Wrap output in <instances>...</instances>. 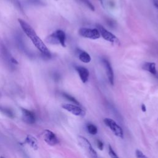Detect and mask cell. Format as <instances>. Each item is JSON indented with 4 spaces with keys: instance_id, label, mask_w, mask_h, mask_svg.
<instances>
[{
    "instance_id": "6",
    "label": "cell",
    "mask_w": 158,
    "mask_h": 158,
    "mask_svg": "<svg viewBox=\"0 0 158 158\" xmlns=\"http://www.w3.org/2000/svg\"><path fill=\"white\" fill-rule=\"evenodd\" d=\"M96 27H97V29L98 30V31L100 33V35L105 40H106L107 41H109L110 43H117L119 42L117 38L114 34H112L111 32L107 30H106L101 25L97 24Z\"/></svg>"
},
{
    "instance_id": "7",
    "label": "cell",
    "mask_w": 158,
    "mask_h": 158,
    "mask_svg": "<svg viewBox=\"0 0 158 158\" xmlns=\"http://www.w3.org/2000/svg\"><path fill=\"white\" fill-rule=\"evenodd\" d=\"M62 107L70 112L73 115L80 117H84L86 114L85 111L80 106L73 104H63Z\"/></svg>"
},
{
    "instance_id": "17",
    "label": "cell",
    "mask_w": 158,
    "mask_h": 158,
    "mask_svg": "<svg viewBox=\"0 0 158 158\" xmlns=\"http://www.w3.org/2000/svg\"><path fill=\"white\" fill-rule=\"evenodd\" d=\"M86 128H87L88 133L91 135H94L98 133L97 127L93 123H88L86 125Z\"/></svg>"
},
{
    "instance_id": "12",
    "label": "cell",
    "mask_w": 158,
    "mask_h": 158,
    "mask_svg": "<svg viewBox=\"0 0 158 158\" xmlns=\"http://www.w3.org/2000/svg\"><path fill=\"white\" fill-rule=\"evenodd\" d=\"M75 69L78 72L81 81L84 83H86L89 78V70L86 68L82 66H76Z\"/></svg>"
},
{
    "instance_id": "13",
    "label": "cell",
    "mask_w": 158,
    "mask_h": 158,
    "mask_svg": "<svg viewBox=\"0 0 158 158\" xmlns=\"http://www.w3.org/2000/svg\"><path fill=\"white\" fill-rule=\"evenodd\" d=\"M25 143L30 146L33 149L37 150L39 148L38 141L35 137L31 135H28L25 139Z\"/></svg>"
},
{
    "instance_id": "5",
    "label": "cell",
    "mask_w": 158,
    "mask_h": 158,
    "mask_svg": "<svg viewBox=\"0 0 158 158\" xmlns=\"http://www.w3.org/2000/svg\"><path fill=\"white\" fill-rule=\"evenodd\" d=\"M80 36L91 40H96L101 37L100 33L97 28H81L78 30Z\"/></svg>"
},
{
    "instance_id": "1",
    "label": "cell",
    "mask_w": 158,
    "mask_h": 158,
    "mask_svg": "<svg viewBox=\"0 0 158 158\" xmlns=\"http://www.w3.org/2000/svg\"><path fill=\"white\" fill-rule=\"evenodd\" d=\"M19 23L25 35L30 39L33 44L41 52L42 56L45 59H50L51 57V54L50 51L46 47V44L41 40V39L38 36L34 29L25 20L19 19Z\"/></svg>"
},
{
    "instance_id": "16",
    "label": "cell",
    "mask_w": 158,
    "mask_h": 158,
    "mask_svg": "<svg viewBox=\"0 0 158 158\" xmlns=\"http://www.w3.org/2000/svg\"><path fill=\"white\" fill-rule=\"evenodd\" d=\"M0 111L6 116H7L9 118H14L15 117V114L14 111L9 107H3L0 106Z\"/></svg>"
},
{
    "instance_id": "25",
    "label": "cell",
    "mask_w": 158,
    "mask_h": 158,
    "mask_svg": "<svg viewBox=\"0 0 158 158\" xmlns=\"http://www.w3.org/2000/svg\"><path fill=\"white\" fill-rule=\"evenodd\" d=\"M156 78H158V72H157V74L154 76Z\"/></svg>"
},
{
    "instance_id": "8",
    "label": "cell",
    "mask_w": 158,
    "mask_h": 158,
    "mask_svg": "<svg viewBox=\"0 0 158 158\" xmlns=\"http://www.w3.org/2000/svg\"><path fill=\"white\" fill-rule=\"evenodd\" d=\"M44 141L49 146H54L59 143V140L56 134L49 130H45L43 133Z\"/></svg>"
},
{
    "instance_id": "4",
    "label": "cell",
    "mask_w": 158,
    "mask_h": 158,
    "mask_svg": "<svg viewBox=\"0 0 158 158\" xmlns=\"http://www.w3.org/2000/svg\"><path fill=\"white\" fill-rule=\"evenodd\" d=\"M104 123L110 128L116 136L120 138H123V131L122 127H120L114 120L110 118H105L104 119Z\"/></svg>"
},
{
    "instance_id": "18",
    "label": "cell",
    "mask_w": 158,
    "mask_h": 158,
    "mask_svg": "<svg viewBox=\"0 0 158 158\" xmlns=\"http://www.w3.org/2000/svg\"><path fill=\"white\" fill-rule=\"evenodd\" d=\"M62 96H63V97L65 98L66 99H67V100H69V101L72 102L74 104L80 106V102H79L74 97H73L72 96L70 95L69 94L66 93H62Z\"/></svg>"
},
{
    "instance_id": "9",
    "label": "cell",
    "mask_w": 158,
    "mask_h": 158,
    "mask_svg": "<svg viewBox=\"0 0 158 158\" xmlns=\"http://www.w3.org/2000/svg\"><path fill=\"white\" fill-rule=\"evenodd\" d=\"M22 120L30 125H32L36 122V115L31 110H28L27 109H22Z\"/></svg>"
},
{
    "instance_id": "24",
    "label": "cell",
    "mask_w": 158,
    "mask_h": 158,
    "mask_svg": "<svg viewBox=\"0 0 158 158\" xmlns=\"http://www.w3.org/2000/svg\"><path fill=\"white\" fill-rule=\"evenodd\" d=\"M141 108V110H142L143 112H144L146 111V106H145V105L144 104H142Z\"/></svg>"
},
{
    "instance_id": "15",
    "label": "cell",
    "mask_w": 158,
    "mask_h": 158,
    "mask_svg": "<svg viewBox=\"0 0 158 158\" xmlns=\"http://www.w3.org/2000/svg\"><path fill=\"white\" fill-rule=\"evenodd\" d=\"M77 54H78V56L79 59L84 62V63H89L90 62L91 58L89 56V54L86 52V51H84L83 50H80V49H78L77 50Z\"/></svg>"
},
{
    "instance_id": "20",
    "label": "cell",
    "mask_w": 158,
    "mask_h": 158,
    "mask_svg": "<svg viewBox=\"0 0 158 158\" xmlns=\"http://www.w3.org/2000/svg\"><path fill=\"white\" fill-rule=\"evenodd\" d=\"M109 154L111 158H119L110 144H109Z\"/></svg>"
},
{
    "instance_id": "11",
    "label": "cell",
    "mask_w": 158,
    "mask_h": 158,
    "mask_svg": "<svg viewBox=\"0 0 158 158\" xmlns=\"http://www.w3.org/2000/svg\"><path fill=\"white\" fill-rule=\"evenodd\" d=\"M102 62L104 65V69L106 70V73L107 76L108 80L111 85H114V72H113L112 65H111L110 63L109 62V61L106 58H103L102 60Z\"/></svg>"
},
{
    "instance_id": "19",
    "label": "cell",
    "mask_w": 158,
    "mask_h": 158,
    "mask_svg": "<svg viewBox=\"0 0 158 158\" xmlns=\"http://www.w3.org/2000/svg\"><path fill=\"white\" fill-rule=\"evenodd\" d=\"M80 1H81L83 4H84L87 7H88L92 11H94L95 8L94 6H93V4L89 1V0H79Z\"/></svg>"
},
{
    "instance_id": "26",
    "label": "cell",
    "mask_w": 158,
    "mask_h": 158,
    "mask_svg": "<svg viewBox=\"0 0 158 158\" xmlns=\"http://www.w3.org/2000/svg\"><path fill=\"white\" fill-rule=\"evenodd\" d=\"M101 3L102 4V0H101Z\"/></svg>"
},
{
    "instance_id": "10",
    "label": "cell",
    "mask_w": 158,
    "mask_h": 158,
    "mask_svg": "<svg viewBox=\"0 0 158 158\" xmlns=\"http://www.w3.org/2000/svg\"><path fill=\"white\" fill-rule=\"evenodd\" d=\"M1 49V52L2 54V57H4V60L7 61V62H9L10 64H18V61L11 55L10 52L8 50V49L6 48V46L4 44H1L0 46Z\"/></svg>"
},
{
    "instance_id": "21",
    "label": "cell",
    "mask_w": 158,
    "mask_h": 158,
    "mask_svg": "<svg viewBox=\"0 0 158 158\" xmlns=\"http://www.w3.org/2000/svg\"><path fill=\"white\" fill-rule=\"evenodd\" d=\"M135 156L136 158H148L142 151L139 149H136L135 151Z\"/></svg>"
},
{
    "instance_id": "2",
    "label": "cell",
    "mask_w": 158,
    "mask_h": 158,
    "mask_svg": "<svg viewBox=\"0 0 158 158\" xmlns=\"http://www.w3.org/2000/svg\"><path fill=\"white\" fill-rule=\"evenodd\" d=\"M46 41L50 44H60L62 46L65 47L66 35L64 31L57 30L54 31L52 34L49 35L46 38Z\"/></svg>"
},
{
    "instance_id": "3",
    "label": "cell",
    "mask_w": 158,
    "mask_h": 158,
    "mask_svg": "<svg viewBox=\"0 0 158 158\" xmlns=\"http://www.w3.org/2000/svg\"><path fill=\"white\" fill-rule=\"evenodd\" d=\"M77 141L79 145L84 149L93 158H98V155L96 151L93 149L90 142L83 136H78Z\"/></svg>"
},
{
    "instance_id": "14",
    "label": "cell",
    "mask_w": 158,
    "mask_h": 158,
    "mask_svg": "<svg viewBox=\"0 0 158 158\" xmlns=\"http://www.w3.org/2000/svg\"><path fill=\"white\" fill-rule=\"evenodd\" d=\"M156 64L154 62H145L143 66H142V69L146 71L149 72V73H151V74H152L154 76H155L157 73V71L156 70Z\"/></svg>"
},
{
    "instance_id": "22",
    "label": "cell",
    "mask_w": 158,
    "mask_h": 158,
    "mask_svg": "<svg viewBox=\"0 0 158 158\" xmlns=\"http://www.w3.org/2000/svg\"><path fill=\"white\" fill-rule=\"evenodd\" d=\"M96 144H97V146L99 148V149H100V150H102L103 149L104 144H103V143L101 140L97 139L96 140Z\"/></svg>"
},
{
    "instance_id": "23",
    "label": "cell",
    "mask_w": 158,
    "mask_h": 158,
    "mask_svg": "<svg viewBox=\"0 0 158 158\" xmlns=\"http://www.w3.org/2000/svg\"><path fill=\"white\" fill-rule=\"evenodd\" d=\"M154 6L158 9V0H152Z\"/></svg>"
},
{
    "instance_id": "27",
    "label": "cell",
    "mask_w": 158,
    "mask_h": 158,
    "mask_svg": "<svg viewBox=\"0 0 158 158\" xmlns=\"http://www.w3.org/2000/svg\"><path fill=\"white\" fill-rule=\"evenodd\" d=\"M0 158H5V157H0Z\"/></svg>"
}]
</instances>
